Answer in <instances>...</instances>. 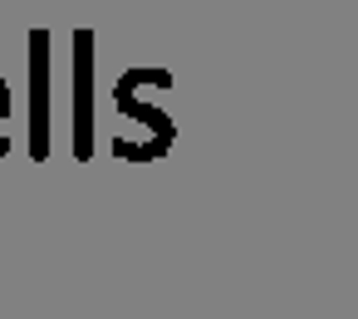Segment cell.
Returning a JSON list of instances; mask_svg holds the SVG:
<instances>
[{
    "label": "cell",
    "instance_id": "6da1fadb",
    "mask_svg": "<svg viewBox=\"0 0 358 319\" xmlns=\"http://www.w3.org/2000/svg\"><path fill=\"white\" fill-rule=\"evenodd\" d=\"M74 108H69V128H74V157L89 162L94 157V30H74Z\"/></svg>",
    "mask_w": 358,
    "mask_h": 319
},
{
    "label": "cell",
    "instance_id": "7a4b0ae2",
    "mask_svg": "<svg viewBox=\"0 0 358 319\" xmlns=\"http://www.w3.org/2000/svg\"><path fill=\"white\" fill-rule=\"evenodd\" d=\"M50 30H30V162L50 157Z\"/></svg>",
    "mask_w": 358,
    "mask_h": 319
},
{
    "label": "cell",
    "instance_id": "3957f363",
    "mask_svg": "<svg viewBox=\"0 0 358 319\" xmlns=\"http://www.w3.org/2000/svg\"><path fill=\"white\" fill-rule=\"evenodd\" d=\"M0 118H6V84H0Z\"/></svg>",
    "mask_w": 358,
    "mask_h": 319
}]
</instances>
